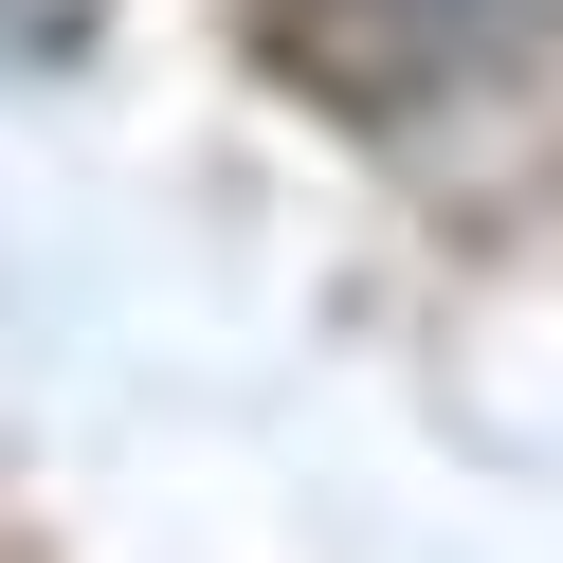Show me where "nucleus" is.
I'll return each instance as SVG.
<instances>
[{
    "label": "nucleus",
    "instance_id": "f257e3e1",
    "mask_svg": "<svg viewBox=\"0 0 563 563\" xmlns=\"http://www.w3.org/2000/svg\"><path fill=\"white\" fill-rule=\"evenodd\" d=\"M545 0H255V37L291 91H328V110H437V91H473L490 55L527 37Z\"/></svg>",
    "mask_w": 563,
    "mask_h": 563
}]
</instances>
